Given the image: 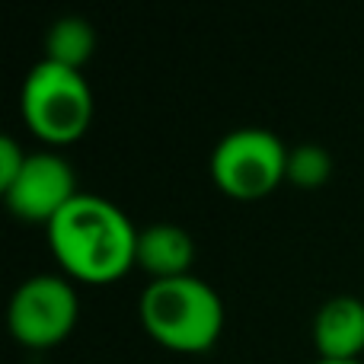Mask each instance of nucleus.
<instances>
[{
    "instance_id": "9b49d317",
    "label": "nucleus",
    "mask_w": 364,
    "mask_h": 364,
    "mask_svg": "<svg viewBox=\"0 0 364 364\" xmlns=\"http://www.w3.org/2000/svg\"><path fill=\"white\" fill-rule=\"evenodd\" d=\"M26 160H29V154H26L16 141H13V138H0V192H6V188L19 179Z\"/></svg>"
},
{
    "instance_id": "f257e3e1",
    "label": "nucleus",
    "mask_w": 364,
    "mask_h": 364,
    "mask_svg": "<svg viewBox=\"0 0 364 364\" xmlns=\"http://www.w3.org/2000/svg\"><path fill=\"white\" fill-rule=\"evenodd\" d=\"M48 246L64 278L115 284L138 265V227L102 195L80 192L48 224Z\"/></svg>"
},
{
    "instance_id": "f8f14e48",
    "label": "nucleus",
    "mask_w": 364,
    "mask_h": 364,
    "mask_svg": "<svg viewBox=\"0 0 364 364\" xmlns=\"http://www.w3.org/2000/svg\"><path fill=\"white\" fill-rule=\"evenodd\" d=\"M314 364H361V361H323V358H316Z\"/></svg>"
},
{
    "instance_id": "39448f33",
    "label": "nucleus",
    "mask_w": 364,
    "mask_h": 364,
    "mask_svg": "<svg viewBox=\"0 0 364 364\" xmlns=\"http://www.w3.org/2000/svg\"><path fill=\"white\" fill-rule=\"evenodd\" d=\"M80 320V297L70 278L64 275H32L13 291L6 307L10 336L23 348L45 352L74 333Z\"/></svg>"
},
{
    "instance_id": "20e7f679",
    "label": "nucleus",
    "mask_w": 364,
    "mask_h": 364,
    "mask_svg": "<svg viewBox=\"0 0 364 364\" xmlns=\"http://www.w3.org/2000/svg\"><path fill=\"white\" fill-rule=\"evenodd\" d=\"M284 141L269 128H237L224 134L211 154V179L227 198L259 201L288 176Z\"/></svg>"
},
{
    "instance_id": "0eeeda50",
    "label": "nucleus",
    "mask_w": 364,
    "mask_h": 364,
    "mask_svg": "<svg viewBox=\"0 0 364 364\" xmlns=\"http://www.w3.org/2000/svg\"><path fill=\"white\" fill-rule=\"evenodd\" d=\"M314 348L323 361H358L364 355V301L329 297L314 316Z\"/></svg>"
},
{
    "instance_id": "423d86ee",
    "label": "nucleus",
    "mask_w": 364,
    "mask_h": 364,
    "mask_svg": "<svg viewBox=\"0 0 364 364\" xmlns=\"http://www.w3.org/2000/svg\"><path fill=\"white\" fill-rule=\"evenodd\" d=\"M77 173L61 154H29L19 179L4 192L6 208L19 220L48 227L77 198Z\"/></svg>"
},
{
    "instance_id": "f03ea898",
    "label": "nucleus",
    "mask_w": 364,
    "mask_h": 364,
    "mask_svg": "<svg viewBox=\"0 0 364 364\" xmlns=\"http://www.w3.org/2000/svg\"><path fill=\"white\" fill-rule=\"evenodd\" d=\"M138 316L157 346L179 355L211 352L224 333V301L195 275L151 282L141 291Z\"/></svg>"
},
{
    "instance_id": "6e6552de",
    "label": "nucleus",
    "mask_w": 364,
    "mask_h": 364,
    "mask_svg": "<svg viewBox=\"0 0 364 364\" xmlns=\"http://www.w3.org/2000/svg\"><path fill=\"white\" fill-rule=\"evenodd\" d=\"M195 240L179 224H147L138 230V269L151 282L192 275Z\"/></svg>"
},
{
    "instance_id": "7ed1b4c3",
    "label": "nucleus",
    "mask_w": 364,
    "mask_h": 364,
    "mask_svg": "<svg viewBox=\"0 0 364 364\" xmlns=\"http://www.w3.org/2000/svg\"><path fill=\"white\" fill-rule=\"evenodd\" d=\"M23 122L48 147H68L87 134L93 122V90L87 77L55 61H38L19 93Z\"/></svg>"
},
{
    "instance_id": "1a4fd4ad",
    "label": "nucleus",
    "mask_w": 364,
    "mask_h": 364,
    "mask_svg": "<svg viewBox=\"0 0 364 364\" xmlns=\"http://www.w3.org/2000/svg\"><path fill=\"white\" fill-rule=\"evenodd\" d=\"M96 51V29L83 16H61L45 32V61L80 70Z\"/></svg>"
},
{
    "instance_id": "9d476101",
    "label": "nucleus",
    "mask_w": 364,
    "mask_h": 364,
    "mask_svg": "<svg viewBox=\"0 0 364 364\" xmlns=\"http://www.w3.org/2000/svg\"><path fill=\"white\" fill-rule=\"evenodd\" d=\"M333 176V157L320 144H297L288 151V176L294 188H320Z\"/></svg>"
}]
</instances>
